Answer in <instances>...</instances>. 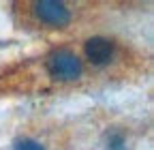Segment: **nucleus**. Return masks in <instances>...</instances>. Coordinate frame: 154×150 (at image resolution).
I'll use <instances>...</instances> for the list:
<instances>
[{"mask_svg":"<svg viewBox=\"0 0 154 150\" xmlns=\"http://www.w3.org/2000/svg\"><path fill=\"white\" fill-rule=\"evenodd\" d=\"M90 75L77 49L60 45L49 49L43 58L24 67V73L2 75L0 82H7L9 90H47V88H64L86 82Z\"/></svg>","mask_w":154,"mask_h":150,"instance_id":"nucleus-1","label":"nucleus"},{"mask_svg":"<svg viewBox=\"0 0 154 150\" xmlns=\"http://www.w3.org/2000/svg\"><path fill=\"white\" fill-rule=\"evenodd\" d=\"M15 13L24 28L41 30V32H62L69 30L82 9L73 2H56V0H41V2H19L15 5Z\"/></svg>","mask_w":154,"mask_h":150,"instance_id":"nucleus-2","label":"nucleus"},{"mask_svg":"<svg viewBox=\"0 0 154 150\" xmlns=\"http://www.w3.org/2000/svg\"><path fill=\"white\" fill-rule=\"evenodd\" d=\"M79 56L92 73H116L128 64V49L122 41L107 34L86 36L79 47Z\"/></svg>","mask_w":154,"mask_h":150,"instance_id":"nucleus-3","label":"nucleus"},{"mask_svg":"<svg viewBox=\"0 0 154 150\" xmlns=\"http://www.w3.org/2000/svg\"><path fill=\"white\" fill-rule=\"evenodd\" d=\"M101 148L103 150H128V133H124L120 127L107 129L101 139Z\"/></svg>","mask_w":154,"mask_h":150,"instance_id":"nucleus-4","label":"nucleus"},{"mask_svg":"<svg viewBox=\"0 0 154 150\" xmlns=\"http://www.w3.org/2000/svg\"><path fill=\"white\" fill-rule=\"evenodd\" d=\"M11 150H49V148L36 135H22L11 144Z\"/></svg>","mask_w":154,"mask_h":150,"instance_id":"nucleus-5","label":"nucleus"}]
</instances>
